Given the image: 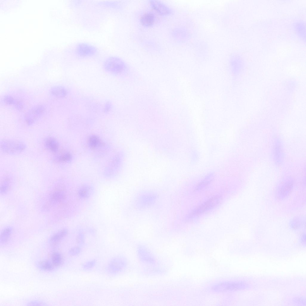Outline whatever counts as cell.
I'll use <instances>...</instances> for the list:
<instances>
[{
	"label": "cell",
	"instance_id": "obj_1",
	"mask_svg": "<svg viewBox=\"0 0 306 306\" xmlns=\"http://www.w3.org/2000/svg\"><path fill=\"white\" fill-rule=\"evenodd\" d=\"M105 65L106 69L117 73H121L126 68L124 62L115 57H111L108 59L105 62Z\"/></svg>",
	"mask_w": 306,
	"mask_h": 306
},
{
	"label": "cell",
	"instance_id": "obj_2",
	"mask_svg": "<svg viewBox=\"0 0 306 306\" xmlns=\"http://www.w3.org/2000/svg\"><path fill=\"white\" fill-rule=\"evenodd\" d=\"M76 53L79 56L88 57L94 55L96 53V48L92 45L87 43H80L77 45Z\"/></svg>",
	"mask_w": 306,
	"mask_h": 306
},
{
	"label": "cell",
	"instance_id": "obj_3",
	"mask_svg": "<svg viewBox=\"0 0 306 306\" xmlns=\"http://www.w3.org/2000/svg\"><path fill=\"white\" fill-rule=\"evenodd\" d=\"M149 3L152 8L160 15L166 16L172 13L171 9L160 1L155 0H150Z\"/></svg>",
	"mask_w": 306,
	"mask_h": 306
},
{
	"label": "cell",
	"instance_id": "obj_4",
	"mask_svg": "<svg viewBox=\"0 0 306 306\" xmlns=\"http://www.w3.org/2000/svg\"><path fill=\"white\" fill-rule=\"evenodd\" d=\"M44 111V108L41 106H36L26 116V121L28 123H32L42 114Z\"/></svg>",
	"mask_w": 306,
	"mask_h": 306
},
{
	"label": "cell",
	"instance_id": "obj_5",
	"mask_svg": "<svg viewBox=\"0 0 306 306\" xmlns=\"http://www.w3.org/2000/svg\"><path fill=\"white\" fill-rule=\"evenodd\" d=\"M155 17L152 13L150 12L144 13L141 16L140 22L142 25L146 27L152 26L155 22Z\"/></svg>",
	"mask_w": 306,
	"mask_h": 306
},
{
	"label": "cell",
	"instance_id": "obj_6",
	"mask_svg": "<svg viewBox=\"0 0 306 306\" xmlns=\"http://www.w3.org/2000/svg\"><path fill=\"white\" fill-rule=\"evenodd\" d=\"M45 143L46 147L53 152H56L58 150V143L56 140L50 137L46 139Z\"/></svg>",
	"mask_w": 306,
	"mask_h": 306
},
{
	"label": "cell",
	"instance_id": "obj_7",
	"mask_svg": "<svg viewBox=\"0 0 306 306\" xmlns=\"http://www.w3.org/2000/svg\"><path fill=\"white\" fill-rule=\"evenodd\" d=\"M67 231L66 229L62 230L54 234L51 237L50 241L53 243H56L61 240L67 233Z\"/></svg>",
	"mask_w": 306,
	"mask_h": 306
},
{
	"label": "cell",
	"instance_id": "obj_8",
	"mask_svg": "<svg viewBox=\"0 0 306 306\" xmlns=\"http://www.w3.org/2000/svg\"><path fill=\"white\" fill-rule=\"evenodd\" d=\"M51 199L54 202H59L64 200L65 197L64 192L57 190L54 192L51 195Z\"/></svg>",
	"mask_w": 306,
	"mask_h": 306
},
{
	"label": "cell",
	"instance_id": "obj_9",
	"mask_svg": "<svg viewBox=\"0 0 306 306\" xmlns=\"http://www.w3.org/2000/svg\"><path fill=\"white\" fill-rule=\"evenodd\" d=\"M88 143L91 148L95 149L100 146L102 143L98 137L95 135H92L88 139Z\"/></svg>",
	"mask_w": 306,
	"mask_h": 306
},
{
	"label": "cell",
	"instance_id": "obj_10",
	"mask_svg": "<svg viewBox=\"0 0 306 306\" xmlns=\"http://www.w3.org/2000/svg\"><path fill=\"white\" fill-rule=\"evenodd\" d=\"M51 92L53 95L58 97H65L67 93L65 88L60 86H56L52 88L51 90Z\"/></svg>",
	"mask_w": 306,
	"mask_h": 306
},
{
	"label": "cell",
	"instance_id": "obj_11",
	"mask_svg": "<svg viewBox=\"0 0 306 306\" xmlns=\"http://www.w3.org/2000/svg\"><path fill=\"white\" fill-rule=\"evenodd\" d=\"M91 193V190L89 187L83 186L78 191L79 196L82 198H85L89 196Z\"/></svg>",
	"mask_w": 306,
	"mask_h": 306
},
{
	"label": "cell",
	"instance_id": "obj_12",
	"mask_svg": "<svg viewBox=\"0 0 306 306\" xmlns=\"http://www.w3.org/2000/svg\"><path fill=\"white\" fill-rule=\"evenodd\" d=\"M52 260L54 265L56 266L59 265L62 262L61 255L57 252L53 253L52 255Z\"/></svg>",
	"mask_w": 306,
	"mask_h": 306
},
{
	"label": "cell",
	"instance_id": "obj_13",
	"mask_svg": "<svg viewBox=\"0 0 306 306\" xmlns=\"http://www.w3.org/2000/svg\"><path fill=\"white\" fill-rule=\"evenodd\" d=\"M11 230L10 228H7L3 230L1 235V241L2 242L7 241L10 236Z\"/></svg>",
	"mask_w": 306,
	"mask_h": 306
},
{
	"label": "cell",
	"instance_id": "obj_14",
	"mask_svg": "<svg viewBox=\"0 0 306 306\" xmlns=\"http://www.w3.org/2000/svg\"><path fill=\"white\" fill-rule=\"evenodd\" d=\"M71 158V156L70 153L65 152L59 155L57 158V160L60 162H65L69 161Z\"/></svg>",
	"mask_w": 306,
	"mask_h": 306
},
{
	"label": "cell",
	"instance_id": "obj_15",
	"mask_svg": "<svg viewBox=\"0 0 306 306\" xmlns=\"http://www.w3.org/2000/svg\"><path fill=\"white\" fill-rule=\"evenodd\" d=\"M42 267L44 270H51L52 269L53 266L52 264L47 261H44L41 263Z\"/></svg>",
	"mask_w": 306,
	"mask_h": 306
},
{
	"label": "cell",
	"instance_id": "obj_16",
	"mask_svg": "<svg viewBox=\"0 0 306 306\" xmlns=\"http://www.w3.org/2000/svg\"><path fill=\"white\" fill-rule=\"evenodd\" d=\"M4 100L7 104H12L14 103V102H15L13 99L12 97L9 96H6L4 97Z\"/></svg>",
	"mask_w": 306,
	"mask_h": 306
}]
</instances>
